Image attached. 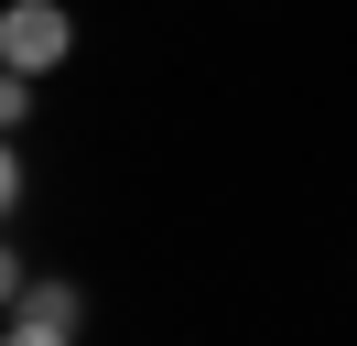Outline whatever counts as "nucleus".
<instances>
[{
    "label": "nucleus",
    "instance_id": "f257e3e1",
    "mask_svg": "<svg viewBox=\"0 0 357 346\" xmlns=\"http://www.w3.org/2000/svg\"><path fill=\"white\" fill-rule=\"evenodd\" d=\"M76 54V11L66 0H11L0 11V65L11 76H44V65H66Z\"/></svg>",
    "mask_w": 357,
    "mask_h": 346
},
{
    "label": "nucleus",
    "instance_id": "7ed1b4c3",
    "mask_svg": "<svg viewBox=\"0 0 357 346\" xmlns=\"http://www.w3.org/2000/svg\"><path fill=\"white\" fill-rule=\"evenodd\" d=\"M0 346H76V336H66V324H11Z\"/></svg>",
    "mask_w": 357,
    "mask_h": 346
},
{
    "label": "nucleus",
    "instance_id": "f03ea898",
    "mask_svg": "<svg viewBox=\"0 0 357 346\" xmlns=\"http://www.w3.org/2000/svg\"><path fill=\"white\" fill-rule=\"evenodd\" d=\"M11 324H87V303H76V281H33V271H11Z\"/></svg>",
    "mask_w": 357,
    "mask_h": 346
}]
</instances>
